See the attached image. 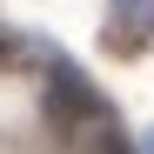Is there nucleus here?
Wrapping results in <instances>:
<instances>
[{
	"instance_id": "1",
	"label": "nucleus",
	"mask_w": 154,
	"mask_h": 154,
	"mask_svg": "<svg viewBox=\"0 0 154 154\" xmlns=\"http://www.w3.org/2000/svg\"><path fill=\"white\" fill-rule=\"evenodd\" d=\"M47 107H54V121L60 127H107V100H100V87L87 81L74 60H54L47 67Z\"/></svg>"
},
{
	"instance_id": "2",
	"label": "nucleus",
	"mask_w": 154,
	"mask_h": 154,
	"mask_svg": "<svg viewBox=\"0 0 154 154\" xmlns=\"http://www.w3.org/2000/svg\"><path fill=\"white\" fill-rule=\"evenodd\" d=\"M114 34L121 47H141L154 34V0H114Z\"/></svg>"
},
{
	"instance_id": "3",
	"label": "nucleus",
	"mask_w": 154,
	"mask_h": 154,
	"mask_svg": "<svg viewBox=\"0 0 154 154\" xmlns=\"http://www.w3.org/2000/svg\"><path fill=\"white\" fill-rule=\"evenodd\" d=\"M0 54H7V47H0Z\"/></svg>"
}]
</instances>
